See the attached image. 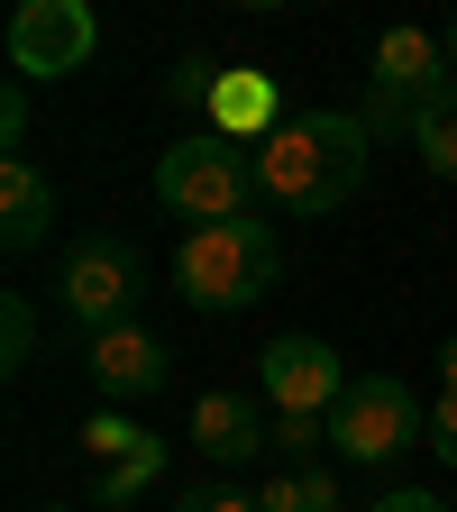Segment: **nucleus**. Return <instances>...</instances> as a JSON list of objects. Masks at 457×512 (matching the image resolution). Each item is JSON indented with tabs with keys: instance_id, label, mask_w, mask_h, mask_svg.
<instances>
[{
	"instance_id": "1",
	"label": "nucleus",
	"mask_w": 457,
	"mask_h": 512,
	"mask_svg": "<svg viewBox=\"0 0 457 512\" xmlns=\"http://www.w3.org/2000/svg\"><path fill=\"white\" fill-rule=\"evenodd\" d=\"M357 183H366V119H348V110H302L275 138H256V192L293 220L348 211Z\"/></svg>"
},
{
	"instance_id": "2",
	"label": "nucleus",
	"mask_w": 457,
	"mask_h": 512,
	"mask_svg": "<svg viewBox=\"0 0 457 512\" xmlns=\"http://www.w3.org/2000/svg\"><path fill=\"white\" fill-rule=\"evenodd\" d=\"M284 275V247L266 220H220V229H192L174 256V293L192 311H247L256 293H275Z\"/></svg>"
},
{
	"instance_id": "3",
	"label": "nucleus",
	"mask_w": 457,
	"mask_h": 512,
	"mask_svg": "<svg viewBox=\"0 0 457 512\" xmlns=\"http://www.w3.org/2000/svg\"><path fill=\"white\" fill-rule=\"evenodd\" d=\"M156 202L192 229H220V220H247L256 202V156L238 138H220V128H202V138H183L156 156Z\"/></svg>"
},
{
	"instance_id": "4",
	"label": "nucleus",
	"mask_w": 457,
	"mask_h": 512,
	"mask_svg": "<svg viewBox=\"0 0 457 512\" xmlns=\"http://www.w3.org/2000/svg\"><path fill=\"white\" fill-rule=\"evenodd\" d=\"M138 293H147V266H138V247H128V238L92 229V238H74V247H64V275H55V311L74 320L83 339L119 330V320H138Z\"/></svg>"
},
{
	"instance_id": "5",
	"label": "nucleus",
	"mask_w": 457,
	"mask_h": 512,
	"mask_svg": "<svg viewBox=\"0 0 457 512\" xmlns=\"http://www.w3.org/2000/svg\"><path fill=\"white\" fill-rule=\"evenodd\" d=\"M430 430V412H421V394L403 375H357L348 394H339V412H330V448L348 467H384V458H403V448Z\"/></svg>"
},
{
	"instance_id": "6",
	"label": "nucleus",
	"mask_w": 457,
	"mask_h": 512,
	"mask_svg": "<svg viewBox=\"0 0 457 512\" xmlns=\"http://www.w3.org/2000/svg\"><path fill=\"white\" fill-rule=\"evenodd\" d=\"M256 384H266L275 421H330V412H339V394H348L357 375L339 366V348H330V339L293 330V339H266V357H256Z\"/></svg>"
},
{
	"instance_id": "7",
	"label": "nucleus",
	"mask_w": 457,
	"mask_h": 512,
	"mask_svg": "<svg viewBox=\"0 0 457 512\" xmlns=\"http://www.w3.org/2000/svg\"><path fill=\"white\" fill-rule=\"evenodd\" d=\"M101 46V19L83 10V0H19V19H10V64L28 83H64V74H83Z\"/></svg>"
},
{
	"instance_id": "8",
	"label": "nucleus",
	"mask_w": 457,
	"mask_h": 512,
	"mask_svg": "<svg viewBox=\"0 0 457 512\" xmlns=\"http://www.w3.org/2000/svg\"><path fill=\"white\" fill-rule=\"evenodd\" d=\"M83 366H92V384L110 403H147L156 384L174 375V357H165V339L156 330H138V320H119V330H101V339H83Z\"/></svg>"
},
{
	"instance_id": "9",
	"label": "nucleus",
	"mask_w": 457,
	"mask_h": 512,
	"mask_svg": "<svg viewBox=\"0 0 457 512\" xmlns=\"http://www.w3.org/2000/svg\"><path fill=\"white\" fill-rule=\"evenodd\" d=\"M439 64H448V37H430V28H384L375 37V101H430V92H448L457 74H439Z\"/></svg>"
},
{
	"instance_id": "10",
	"label": "nucleus",
	"mask_w": 457,
	"mask_h": 512,
	"mask_svg": "<svg viewBox=\"0 0 457 512\" xmlns=\"http://www.w3.org/2000/svg\"><path fill=\"white\" fill-rule=\"evenodd\" d=\"M192 448L220 458V467H238V458H256V448H275V421L247 394H192Z\"/></svg>"
},
{
	"instance_id": "11",
	"label": "nucleus",
	"mask_w": 457,
	"mask_h": 512,
	"mask_svg": "<svg viewBox=\"0 0 457 512\" xmlns=\"http://www.w3.org/2000/svg\"><path fill=\"white\" fill-rule=\"evenodd\" d=\"M46 220H55V183H46L28 156H10V165H0V247L28 256V247L46 238Z\"/></svg>"
},
{
	"instance_id": "12",
	"label": "nucleus",
	"mask_w": 457,
	"mask_h": 512,
	"mask_svg": "<svg viewBox=\"0 0 457 512\" xmlns=\"http://www.w3.org/2000/svg\"><path fill=\"white\" fill-rule=\"evenodd\" d=\"M211 119H220V138H238V147H256L247 138V128H266V138H275V83L266 74H220V92H211Z\"/></svg>"
},
{
	"instance_id": "13",
	"label": "nucleus",
	"mask_w": 457,
	"mask_h": 512,
	"mask_svg": "<svg viewBox=\"0 0 457 512\" xmlns=\"http://www.w3.org/2000/svg\"><path fill=\"white\" fill-rule=\"evenodd\" d=\"M412 147H421V165H430L439 183H457V83L412 110Z\"/></svg>"
},
{
	"instance_id": "14",
	"label": "nucleus",
	"mask_w": 457,
	"mask_h": 512,
	"mask_svg": "<svg viewBox=\"0 0 457 512\" xmlns=\"http://www.w3.org/2000/svg\"><path fill=\"white\" fill-rule=\"evenodd\" d=\"M156 476H165V439H147L138 458H119V467H101V476H92V503H101V512H119V503H138Z\"/></svg>"
},
{
	"instance_id": "15",
	"label": "nucleus",
	"mask_w": 457,
	"mask_h": 512,
	"mask_svg": "<svg viewBox=\"0 0 457 512\" xmlns=\"http://www.w3.org/2000/svg\"><path fill=\"white\" fill-rule=\"evenodd\" d=\"M256 503H266V512H339V476L330 467H284Z\"/></svg>"
},
{
	"instance_id": "16",
	"label": "nucleus",
	"mask_w": 457,
	"mask_h": 512,
	"mask_svg": "<svg viewBox=\"0 0 457 512\" xmlns=\"http://www.w3.org/2000/svg\"><path fill=\"white\" fill-rule=\"evenodd\" d=\"M28 357H37V302L28 293H0V366L19 375Z\"/></svg>"
},
{
	"instance_id": "17",
	"label": "nucleus",
	"mask_w": 457,
	"mask_h": 512,
	"mask_svg": "<svg viewBox=\"0 0 457 512\" xmlns=\"http://www.w3.org/2000/svg\"><path fill=\"white\" fill-rule=\"evenodd\" d=\"M83 448H92L101 467H119V458H138V448H147V430H138V421H119V412H101V421L83 430Z\"/></svg>"
},
{
	"instance_id": "18",
	"label": "nucleus",
	"mask_w": 457,
	"mask_h": 512,
	"mask_svg": "<svg viewBox=\"0 0 457 512\" xmlns=\"http://www.w3.org/2000/svg\"><path fill=\"white\" fill-rule=\"evenodd\" d=\"M320 448H330V421H275V458L284 467H311Z\"/></svg>"
},
{
	"instance_id": "19",
	"label": "nucleus",
	"mask_w": 457,
	"mask_h": 512,
	"mask_svg": "<svg viewBox=\"0 0 457 512\" xmlns=\"http://www.w3.org/2000/svg\"><path fill=\"white\" fill-rule=\"evenodd\" d=\"M174 512H266V503H256V494H238V485H192Z\"/></svg>"
},
{
	"instance_id": "20",
	"label": "nucleus",
	"mask_w": 457,
	"mask_h": 512,
	"mask_svg": "<svg viewBox=\"0 0 457 512\" xmlns=\"http://www.w3.org/2000/svg\"><path fill=\"white\" fill-rule=\"evenodd\" d=\"M174 101H202L211 110V92H220V64H174V83H165Z\"/></svg>"
},
{
	"instance_id": "21",
	"label": "nucleus",
	"mask_w": 457,
	"mask_h": 512,
	"mask_svg": "<svg viewBox=\"0 0 457 512\" xmlns=\"http://www.w3.org/2000/svg\"><path fill=\"white\" fill-rule=\"evenodd\" d=\"M430 448L457 467V394H439V403H430Z\"/></svg>"
},
{
	"instance_id": "22",
	"label": "nucleus",
	"mask_w": 457,
	"mask_h": 512,
	"mask_svg": "<svg viewBox=\"0 0 457 512\" xmlns=\"http://www.w3.org/2000/svg\"><path fill=\"white\" fill-rule=\"evenodd\" d=\"M0 138H10V156H19V138H28V83L0 92Z\"/></svg>"
},
{
	"instance_id": "23",
	"label": "nucleus",
	"mask_w": 457,
	"mask_h": 512,
	"mask_svg": "<svg viewBox=\"0 0 457 512\" xmlns=\"http://www.w3.org/2000/svg\"><path fill=\"white\" fill-rule=\"evenodd\" d=\"M366 512H448V503H439V494H421V485H394V494H375Z\"/></svg>"
},
{
	"instance_id": "24",
	"label": "nucleus",
	"mask_w": 457,
	"mask_h": 512,
	"mask_svg": "<svg viewBox=\"0 0 457 512\" xmlns=\"http://www.w3.org/2000/svg\"><path fill=\"white\" fill-rule=\"evenodd\" d=\"M439 394H457V339L439 348Z\"/></svg>"
},
{
	"instance_id": "25",
	"label": "nucleus",
	"mask_w": 457,
	"mask_h": 512,
	"mask_svg": "<svg viewBox=\"0 0 457 512\" xmlns=\"http://www.w3.org/2000/svg\"><path fill=\"white\" fill-rule=\"evenodd\" d=\"M448 64H457V19H448Z\"/></svg>"
}]
</instances>
